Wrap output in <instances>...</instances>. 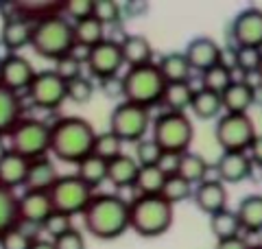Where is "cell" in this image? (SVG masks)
Here are the masks:
<instances>
[{
    "label": "cell",
    "mask_w": 262,
    "mask_h": 249,
    "mask_svg": "<svg viewBox=\"0 0 262 249\" xmlns=\"http://www.w3.org/2000/svg\"><path fill=\"white\" fill-rule=\"evenodd\" d=\"M96 129L81 116H63L51 125V149L57 160L66 164H79L92 155Z\"/></svg>",
    "instance_id": "6da1fadb"
},
{
    "label": "cell",
    "mask_w": 262,
    "mask_h": 249,
    "mask_svg": "<svg viewBox=\"0 0 262 249\" xmlns=\"http://www.w3.org/2000/svg\"><path fill=\"white\" fill-rule=\"evenodd\" d=\"M83 225L94 238H118L129 230V203L120 195H94L83 210Z\"/></svg>",
    "instance_id": "7a4b0ae2"
},
{
    "label": "cell",
    "mask_w": 262,
    "mask_h": 249,
    "mask_svg": "<svg viewBox=\"0 0 262 249\" xmlns=\"http://www.w3.org/2000/svg\"><path fill=\"white\" fill-rule=\"evenodd\" d=\"M173 205L166 203L160 195L140 197L129 203V230L142 238H158L166 234L173 225Z\"/></svg>",
    "instance_id": "3957f363"
},
{
    "label": "cell",
    "mask_w": 262,
    "mask_h": 249,
    "mask_svg": "<svg viewBox=\"0 0 262 249\" xmlns=\"http://www.w3.org/2000/svg\"><path fill=\"white\" fill-rule=\"evenodd\" d=\"M29 46H33V51L39 57H44V59H53V61L61 59L75 46L72 22L66 20L61 13L33 22Z\"/></svg>",
    "instance_id": "277c9868"
},
{
    "label": "cell",
    "mask_w": 262,
    "mask_h": 249,
    "mask_svg": "<svg viewBox=\"0 0 262 249\" xmlns=\"http://www.w3.org/2000/svg\"><path fill=\"white\" fill-rule=\"evenodd\" d=\"M164 88H166V81L162 79L155 64L129 68L122 74V98L127 103L146 107V110H151V105L162 101Z\"/></svg>",
    "instance_id": "5b68a950"
},
{
    "label": "cell",
    "mask_w": 262,
    "mask_h": 249,
    "mask_svg": "<svg viewBox=\"0 0 262 249\" xmlns=\"http://www.w3.org/2000/svg\"><path fill=\"white\" fill-rule=\"evenodd\" d=\"M7 142H9L7 147L9 151L18 153L29 162L46 157L48 149H51V125L39 118H24L22 116L18 125L9 131Z\"/></svg>",
    "instance_id": "8992f818"
},
{
    "label": "cell",
    "mask_w": 262,
    "mask_h": 249,
    "mask_svg": "<svg viewBox=\"0 0 262 249\" xmlns=\"http://www.w3.org/2000/svg\"><path fill=\"white\" fill-rule=\"evenodd\" d=\"M153 138L164 153H186L192 144L194 127L184 112H164L151 122Z\"/></svg>",
    "instance_id": "52a82bcc"
},
{
    "label": "cell",
    "mask_w": 262,
    "mask_h": 249,
    "mask_svg": "<svg viewBox=\"0 0 262 249\" xmlns=\"http://www.w3.org/2000/svg\"><path fill=\"white\" fill-rule=\"evenodd\" d=\"M256 136L249 114H221L216 118L214 138L223 153H247Z\"/></svg>",
    "instance_id": "ba28073f"
},
{
    "label": "cell",
    "mask_w": 262,
    "mask_h": 249,
    "mask_svg": "<svg viewBox=\"0 0 262 249\" xmlns=\"http://www.w3.org/2000/svg\"><path fill=\"white\" fill-rule=\"evenodd\" d=\"M151 122H153L151 110L122 101L112 110L107 131H112L122 144L125 142H140V140H144Z\"/></svg>",
    "instance_id": "9c48e42d"
},
{
    "label": "cell",
    "mask_w": 262,
    "mask_h": 249,
    "mask_svg": "<svg viewBox=\"0 0 262 249\" xmlns=\"http://www.w3.org/2000/svg\"><path fill=\"white\" fill-rule=\"evenodd\" d=\"M92 197H94V190L88 188L77 175H59V179L48 190L53 212H61V214H68V217L83 214L88 203L92 201Z\"/></svg>",
    "instance_id": "30bf717a"
},
{
    "label": "cell",
    "mask_w": 262,
    "mask_h": 249,
    "mask_svg": "<svg viewBox=\"0 0 262 249\" xmlns=\"http://www.w3.org/2000/svg\"><path fill=\"white\" fill-rule=\"evenodd\" d=\"M27 94L31 103L39 107V110L46 112L59 110L66 101V81H61L53 70L35 72L31 86L27 88Z\"/></svg>",
    "instance_id": "8fae6325"
},
{
    "label": "cell",
    "mask_w": 262,
    "mask_h": 249,
    "mask_svg": "<svg viewBox=\"0 0 262 249\" xmlns=\"http://www.w3.org/2000/svg\"><path fill=\"white\" fill-rule=\"evenodd\" d=\"M88 70L92 77H96L98 81L101 79H107L118 74V70L125 66L122 61V53H120V44L118 39H112V37H105L101 44H96L90 48V55H88Z\"/></svg>",
    "instance_id": "7c38bea8"
},
{
    "label": "cell",
    "mask_w": 262,
    "mask_h": 249,
    "mask_svg": "<svg viewBox=\"0 0 262 249\" xmlns=\"http://www.w3.org/2000/svg\"><path fill=\"white\" fill-rule=\"evenodd\" d=\"M232 37L236 48H256L262 51V9L245 7L232 22Z\"/></svg>",
    "instance_id": "4fadbf2b"
},
{
    "label": "cell",
    "mask_w": 262,
    "mask_h": 249,
    "mask_svg": "<svg viewBox=\"0 0 262 249\" xmlns=\"http://www.w3.org/2000/svg\"><path fill=\"white\" fill-rule=\"evenodd\" d=\"M184 57L190 64V68L201 74L219 64H223V51H221V46L212 37H203V35L188 42Z\"/></svg>",
    "instance_id": "5bb4252c"
},
{
    "label": "cell",
    "mask_w": 262,
    "mask_h": 249,
    "mask_svg": "<svg viewBox=\"0 0 262 249\" xmlns=\"http://www.w3.org/2000/svg\"><path fill=\"white\" fill-rule=\"evenodd\" d=\"M33 77H35V68H33V64L24 55L15 53L0 66V86H5L15 94L27 92Z\"/></svg>",
    "instance_id": "9a60e30c"
},
{
    "label": "cell",
    "mask_w": 262,
    "mask_h": 249,
    "mask_svg": "<svg viewBox=\"0 0 262 249\" xmlns=\"http://www.w3.org/2000/svg\"><path fill=\"white\" fill-rule=\"evenodd\" d=\"M53 212L48 193H24L18 197V225L42 227V223Z\"/></svg>",
    "instance_id": "2e32d148"
},
{
    "label": "cell",
    "mask_w": 262,
    "mask_h": 249,
    "mask_svg": "<svg viewBox=\"0 0 262 249\" xmlns=\"http://www.w3.org/2000/svg\"><path fill=\"white\" fill-rule=\"evenodd\" d=\"M192 199L201 212L212 217L227 208V188L219 179H203L192 188Z\"/></svg>",
    "instance_id": "e0dca14e"
},
{
    "label": "cell",
    "mask_w": 262,
    "mask_h": 249,
    "mask_svg": "<svg viewBox=\"0 0 262 249\" xmlns=\"http://www.w3.org/2000/svg\"><path fill=\"white\" fill-rule=\"evenodd\" d=\"M253 173V164L247 153H221L216 162V179L221 184H241L249 179Z\"/></svg>",
    "instance_id": "ac0fdd59"
},
{
    "label": "cell",
    "mask_w": 262,
    "mask_h": 249,
    "mask_svg": "<svg viewBox=\"0 0 262 249\" xmlns=\"http://www.w3.org/2000/svg\"><path fill=\"white\" fill-rule=\"evenodd\" d=\"M59 179L57 166L51 157H39V160L29 162L27 177H24V190L29 193H48L53 184Z\"/></svg>",
    "instance_id": "d6986e66"
},
{
    "label": "cell",
    "mask_w": 262,
    "mask_h": 249,
    "mask_svg": "<svg viewBox=\"0 0 262 249\" xmlns=\"http://www.w3.org/2000/svg\"><path fill=\"white\" fill-rule=\"evenodd\" d=\"M29 160H24L18 153L5 149L0 153V186L7 190H15L24 186V177H27Z\"/></svg>",
    "instance_id": "ffe728a7"
},
{
    "label": "cell",
    "mask_w": 262,
    "mask_h": 249,
    "mask_svg": "<svg viewBox=\"0 0 262 249\" xmlns=\"http://www.w3.org/2000/svg\"><path fill=\"white\" fill-rule=\"evenodd\" d=\"M253 103H256V90L236 79L221 94V105H223L225 114H247Z\"/></svg>",
    "instance_id": "44dd1931"
},
{
    "label": "cell",
    "mask_w": 262,
    "mask_h": 249,
    "mask_svg": "<svg viewBox=\"0 0 262 249\" xmlns=\"http://www.w3.org/2000/svg\"><path fill=\"white\" fill-rule=\"evenodd\" d=\"M118 44H120L122 61H125L129 68L153 64V46L144 35H125Z\"/></svg>",
    "instance_id": "7402d4cb"
},
{
    "label": "cell",
    "mask_w": 262,
    "mask_h": 249,
    "mask_svg": "<svg viewBox=\"0 0 262 249\" xmlns=\"http://www.w3.org/2000/svg\"><path fill=\"white\" fill-rule=\"evenodd\" d=\"M138 171L140 166L134 160L131 155L127 153H120L118 157L107 162V181L114 188H134L136 184V177H138Z\"/></svg>",
    "instance_id": "603a6c76"
},
{
    "label": "cell",
    "mask_w": 262,
    "mask_h": 249,
    "mask_svg": "<svg viewBox=\"0 0 262 249\" xmlns=\"http://www.w3.org/2000/svg\"><path fill=\"white\" fill-rule=\"evenodd\" d=\"M22 112H24V105L20 94L0 86V138L9 136V131L22 118Z\"/></svg>",
    "instance_id": "cb8c5ba5"
},
{
    "label": "cell",
    "mask_w": 262,
    "mask_h": 249,
    "mask_svg": "<svg viewBox=\"0 0 262 249\" xmlns=\"http://www.w3.org/2000/svg\"><path fill=\"white\" fill-rule=\"evenodd\" d=\"M234 212L238 217L243 232H249V234L262 232V195H247L245 199H241Z\"/></svg>",
    "instance_id": "d4e9b609"
},
{
    "label": "cell",
    "mask_w": 262,
    "mask_h": 249,
    "mask_svg": "<svg viewBox=\"0 0 262 249\" xmlns=\"http://www.w3.org/2000/svg\"><path fill=\"white\" fill-rule=\"evenodd\" d=\"M31 29H33V22L20 18V15L18 18H11V20H5L3 29H0V42H5L13 53H18L20 48L29 46Z\"/></svg>",
    "instance_id": "484cf974"
},
{
    "label": "cell",
    "mask_w": 262,
    "mask_h": 249,
    "mask_svg": "<svg viewBox=\"0 0 262 249\" xmlns=\"http://www.w3.org/2000/svg\"><path fill=\"white\" fill-rule=\"evenodd\" d=\"M155 66H158L162 79L166 83H186V81H190L192 68H190V64L186 61L184 53H166Z\"/></svg>",
    "instance_id": "4316f807"
},
{
    "label": "cell",
    "mask_w": 262,
    "mask_h": 249,
    "mask_svg": "<svg viewBox=\"0 0 262 249\" xmlns=\"http://www.w3.org/2000/svg\"><path fill=\"white\" fill-rule=\"evenodd\" d=\"M194 96V88L190 86V81L186 83H166L162 94V105H166V112H184L190 107Z\"/></svg>",
    "instance_id": "83f0119b"
},
{
    "label": "cell",
    "mask_w": 262,
    "mask_h": 249,
    "mask_svg": "<svg viewBox=\"0 0 262 249\" xmlns=\"http://www.w3.org/2000/svg\"><path fill=\"white\" fill-rule=\"evenodd\" d=\"M190 110L196 118L201 120H214L223 112V105H221V94L216 92H210V90H194V96H192V103H190Z\"/></svg>",
    "instance_id": "f1b7e54d"
},
{
    "label": "cell",
    "mask_w": 262,
    "mask_h": 249,
    "mask_svg": "<svg viewBox=\"0 0 262 249\" xmlns=\"http://www.w3.org/2000/svg\"><path fill=\"white\" fill-rule=\"evenodd\" d=\"M177 175L186 179L192 188L196 184H201L203 179H208V162L206 157L199 155V153H192V151H186L179 160V171Z\"/></svg>",
    "instance_id": "f546056e"
},
{
    "label": "cell",
    "mask_w": 262,
    "mask_h": 249,
    "mask_svg": "<svg viewBox=\"0 0 262 249\" xmlns=\"http://www.w3.org/2000/svg\"><path fill=\"white\" fill-rule=\"evenodd\" d=\"M77 177L83 181L88 188H98L103 181H107V162L96 155H88L85 160L77 164Z\"/></svg>",
    "instance_id": "4dcf8cb0"
},
{
    "label": "cell",
    "mask_w": 262,
    "mask_h": 249,
    "mask_svg": "<svg viewBox=\"0 0 262 249\" xmlns=\"http://www.w3.org/2000/svg\"><path fill=\"white\" fill-rule=\"evenodd\" d=\"M72 35H75V44L92 48V46L101 44V42L105 39V27L96 18L90 15V18L72 24Z\"/></svg>",
    "instance_id": "1f68e13d"
},
{
    "label": "cell",
    "mask_w": 262,
    "mask_h": 249,
    "mask_svg": "<svg viewBox=\"0 0 262 249\" xmlns=\"http://www.w3.org/2000/svg\"><path fill=\"white\" fill-rule=\"evenodd\" d=\"M210 232L214 234L216 240H225V238H234V236H241V223L238 217H236L234 210H221L216 214L210 217Z\"/></svg>",
    "instance_id": "d6a6232c"
},
{
    "label": "cell",
    "mask_w": 262,
    "mask_h": 249,
    "mask_svg": "<svg viewBox=\"0 0 262 249\" xmlns=\"http://www.w3.org/2000/svg\"><path fill=\"white\" fill-rule=\"evenodd\" d=\"M164 181H166V175H164L158 166H140L134 188L138 190L140 197H153L162 193Z\"/></svg>",
    "instance_id": "836d02e7"
},
{
    "label": "cell",
    "mask_w": 262,
    "mask_h": 249,
    "mask_svg": "<svg viewBox=\"0 0 262 249\" xmlns=\"http://www.w3.org/2000/svg\"><path fill=\"white\" fill-rule=\"evenodd\" d=\"M18 225V195L0 186V236Z\"/></svg>",
    "instance_id": "e575fe53"
},
{
    "label": "cell",
    "mask_w": 262,
    "mask_h": 249,
    "mask_svg": "<svg viewBox=\"0 0 262 249\" xmlns=\"http://www.w3.org/2000/svg\"><path fill=\"white\" fill-rule=\"evenodd\" d=\"M234 81L232 77V68L225 64H219L214 68H210L201 74V88L203 90H210V92H216V94H223L227 86Z\"/></svg>",
    "instance_id": "d590c367"
},
{
    "label": "cell",
    "mask_w": 262,
    "mask_h": 249,
    "mask_svg": "<svg viewBox=\"0 0 262 249\" xmlns=\"http://www.w3.org/2000/svg\"><path fill=\"white\" fill-rule=\"evenodd\" d=\"M160 197L170 205L182 203L186 199H192V186L179 175H170V177H166V181H164Z\"/></svg>",
    "instance_id": "8d00e7d4"
},
{
    "label": "cell",
    "mask_w": 262,
    "mask_h": 249,
    "mask_svg": "<svg viewBox=\"0 0 262 249\" xmlns=\"http://www.w3.org/2000/svg\"><path fill=\"white\" fill-rule=\"evenodd\" d=\"M122 153V142L112 134V131H103V134H96L94 138V147H92V155L101 157V160L110 162L114 157H118Z\"/></svg>",
    "instance_id": "74e56055"
},
{
    "label": "cell",
    "mask_w": 262,
    "mask_h": 249,
    "mask_svg": "<svg viewBox=\"0 0 262 249\" xmlns=\"http://www.w3.org/2000/svg\"><path fill=\"white\" fill-rule=\"evenodd\" d=\"M92 96H94V83L88 77H83V74L66 83V98H68V101L77 103V105H83Z\"/></svg>",
    "instance_id": "f35d334b"
},
{
    "label": "cell",
    "mask_w": 262,
    "mask_h": 249,
    "mask_svg": "<svg viewBox=\"0 0 262 249\" xmlns=\"http://www.w3.org/2000/svg\"><path fill=\"white\" fill-rule=\"evenodd\" d=\"M120 5L114 3V0H94L92 7V18H96L103 27H112V24L120 22Z\"/></svg>",
    "instance_id": "ab89813d"
},
{
    "label": "cell",
    "mask_w": 262,
    "mask_h": 249,
    "mask_svg": "<svg viewBox=\"0 0 262 249\" xmlns=\"http://www.w3.org/2000/svg\"><path fill=\"white\" fill-rule=\"evenodd\" d=\"M37 236H33L22 225H15L0 236V249H29Z\"/></svg>",
    "instance_id": "60d3db41"
},
{
    "label": "cell",
    "mask_w": 262,
    "mask_h": 249,
    "mask_svg": "<svg viewBox=\"0 0 262 249\" xmlns=\"http://www.w3.org/2000/svg\"><path fill=\"white\" fill-rule=\"evenodd\" d=\"M162 149L158 147L155 140H140V142H136V155L134 160L138 162V166H158L160 157H162Z\"/></svg>",
    "instance_id": "b9f144b4"
},
{
    "label": "cell",
    "mask_w": 262,
    "mask_h": 249,
    "mask_svg": "<svg viewBox=\"0 0 262 249\" xmlns=\"http://www.w3.org/2000/svg\"><path fill=\"white\" fill-rule=\"evenodd\" d=\"M92 7H94V0H68V3L61 5V15L68 22H79V20H85L92 15Z\"/></svg>",
    "instance_id": "7bdbcfd3"
},
{
    "label": "cell",
    "mask_w": 262,
    "mask_h": 249,
    "mask_svg": "<svg viewBox=\"0 0 262 249\" xmlns=\"http://www.w3.org/2000/svg\"><path fill=\"white\" fill-rule=\"evenodd\" d=\"M39 230H44L46 234L55 240V238H59L61 234H66V232L72 230V217H68V214H61V212H51Z\"/></svg>",
    "instance_id": "ee69618b"
},
{
    "label": "cell",
    "mask_w": 262,
    "mask_h": 249,
    "mask_svg": "<svg viewBox=\"0 0 262 249\" xmlns=\"http://www.w3.org/2000/svg\"><path fill=\"white\" fill-rule=\"evenodd\" d=\"M260 55H262V51H256V48H236L234 51V66L238 70H243V74L258 72Z\"/></svg>",
    "instance_id": "f6af8a7d"
},
{
    "label": "cell",
    "mask_w": 262,
    "mask_h": 249,
    "mask_svg": "<svg viewBox=\"0 0 262 249\" xmlns=\"http://www.w3.org/2000/svg\"><path fill=\"white\" fill-rule=\"evenodd\" d=\"M53 72L59 77L61 81H72V79H77V77H81V64L75 59V57H70V55H63L61 59H57L55 61V68H53Z\"/></svg>",
    "instance_id": "bcb514c9"
},
{
    "label": "cell",
    "mask_w": 262,
    "mask_h": 249,
    "mask_svg": "<svg viewBox=\"0 0 262 249\" xmlns=\"http://www.w3.org/2000/svg\"><path fill=\"white\" fill-rule=\"evenodd\" d=\"M53 245H55V249H85V238L79 230L72 227L70 232H66L59 238H55Z\"/></svg>",
    "instance_id": "7dc6e473"
},
{
    "label": "cell",
    "mask_w": 262,
    "mask_h": 249,
    "mask_svg": "<svg viewBox=\"0 0 262 249\" xmlns=\"http://www.w3.org/2000/svg\"><path fill=\"white\" fill-rule=\"evenodd\" d=\"M98 88L107 98H120L122 96V77L120 74H114V77L101 79L98 81Z\"/></svg>",
    "instance_id": "c3c4849f"
},
{
    "label": "cell",
    "mask_w": 262,
    "mask_h": 249,
    "mask_svg": "<svg viewBox=\"0 0 262 249\" xmlns=\"http://www.w3.org/2000/svg\"><path fill=\"white\" fill-rule=\"evenodd\" d=\"M182 155H184V153H182ZM182 155H179V153H162L160 162H158V169H160L166 177L177 175V171H179V160H182Z\"/></svg>",
    "instance_id": "681fc988"
},
{
    "label": "cell",
    "mask_w": 262,
    "mask_h": 249,
    "mask_svg": "<svg viewBox=\"0 0 262 249\" xmlns=\"http://www.w3.org/2000/svg\"><path fill=\"white\" fill-rule=\"evenodd\" d=\"M253 245H249L247 238L243 236H234V238H225V240H216L214 249H251Z\"/></svg>",
    "instance_id": "f907efd6"
},
{
    "label": "cell",
    "mask_w": 262,
    "mask_h": 249,
    "mask_svg": "<svg viewBox=\"0 0 262 249\" xmlns=\"http://www.w3.org/2000/svg\"><path fill=\"white\" fill-rule=\"evenodd\" d=\"M249 160L253 166H262V136H256L253 138V142L249 147Z\"/></svg>",
    "instance_id": "816d5d0a"
},
{
    "label": "cell",
    "mask_w": 262,
    "mask_h": 249,
    "mask_svg": "<svg viewBox=\"0 0 262 249\" xmlns=\"http://www.w3.org/2000/svg\"><path fill=\"white\" fill-rule=\"evenodd\" d=\"M241 81H243V83H247L251 90H260V88H262V77H260L258 72H247Z\"/></svg>",
    "instance_id": "f5cc1de1"
},
{
    "label": "cell",
    "mask_w": 262,
    "mask_h": 249,
    "mask_svg": "<svg viewBox=\"0 0 262 249\" xmlns=\"http://www.w3.org/2000/svg\"><path fill=\"white\" fill-rule=\"evenodd\" d=\"M29 249H55V245H53V240H46V238H35L31 243V247Z\"/></svg>",
    "instance_id": "db71d44e"
},
{
    "label": "cell",
    "mask_w": 262,
    "mask_h": 249,
    "mask_svg": "<svg viewBox=\"0 0 262 249\" xmlns=\"http://www.w3.org/2000/svg\"><path fill=\"white\" fill-rule=\"evenodd\" d=\"M13 55H15V53L11 51V48L7 46L5 42H0V66H3V64H5L7 59H9V57H13Z\"/></svg>",
    "instance_id": "11a10c76"
},
{
    "label": "cell",
    "mask_w": 262,
    "mask_h": 249,
    "mask_svg": "<svg viewBox=\"0 0 262 249\" xmlns=\"http://www.w3.org/2000/svg\"><path fill=\"white\" fill-rule=\"evenodd\" d=\"M258 74L262 77V55H260V64H258Z\"/></svg>",
    "instance_id": "9f6ffc18"
},
{
    "label": "cell",
    "mask_w": 262,
    "mask_h": 249,
    "mask_svg": "<svg viewBox=\"0 0 262 249\" xmlns=\"http://www.w3.org/2000/svg\"><path fill=\"white\" fill-rule=\"evenodd\" d=\"M251 249H262V245H256V247H251Z\"/></svg>",
    "instance_id": "6f0895ef"
}]
</instances>
